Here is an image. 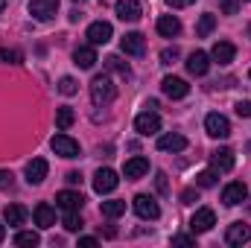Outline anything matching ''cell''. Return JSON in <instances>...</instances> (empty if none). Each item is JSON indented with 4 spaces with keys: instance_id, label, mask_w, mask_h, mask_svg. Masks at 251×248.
<instances>
[{
    "instance_id": "6da1fadb",
    "label": "cell",
    "mask_w": 251,
    "mask_h": 248,
    "mask_svg": "<svg viewBox=\"0 0 251 248\" xmlns=\"http://www.w3.org/2000/svg\"><path fill=\"white\" fill-rule=\"evenodd\" d=\"M114 97H117L114 82L105 73L102 76H94V82H91V102L94 105H108V102H114Z\"/></svg>"
},
{
    "instance_id": "7a4b0ae2",
    "label": "cell",
    "mask_w": 251,
    "mask_h": 248,
    "mask_svg": "<svg viewBox=\"0 0 251 248\" xmlns=\"http://www.w3.org/2000/svg\"><path fill=\"white\" fill-rule=\"evenodd\" d=\"M131 207H134V213H137L140 219H149V222H155V219L161 216V207H158V201H155L152 196H146V193H140V196H134V201H131Z\"/></svg>"
},
{
    "instance_id": "3957f363",
    "label": "cell",
    "mask_w": 251,
    "mask_h": 248,
    "mask_svg": "<svg viewBox=\"0 0 251 248\" xmlns=\"http://www.w3.org/2000/svg\"><path fill=\"white\" fill-rule=\"evenodd\" d=\"M50 146H53V152L56 155H62V158H79L82 155V149H79V143L70 137V134H53V140H50Z\"/></svg>"
},
{
    "instance_id": "277c9868",
    "label": "cell",
    "mask_w": 251,
    "mask_h": 248,
    "mask_svg": "<svg viewBox=\"0 0 251 248\" xmlns=\"http://www.w3.org/2000/svg\"><path fill=\"white\" fill-rule=\"evenodd\" d=\"M204 131L210 134V137H216V140H225L228 134H231V123H228V117L225 114H207L204 117Z\"/></svg>"
},
{
    "instance_id": "5b68a950",
    "label": "cell",
    "mask_w": 251,
    "mask_h": 248,
    "mask_svg": "<svg viewBox=\"0 0 251 248\" xmlns=\"http://www.w3.org/2000/svg\"><path fill=\"white\" fill-rule=\"evenodd\" d=\"M213 225H216V213H213L210 207H199V210L190 216V231H193V234H207Z\"/></svg>"
},
{
    "instance_id": "8992f818",
    "label": "cell",
    "mask_w": 251,
    "mask_h": 248,
    "mask_svg": "<svg viewBox=\"0 0 251 248\" xmlns=\"http://www.w3.org/2000/svg\"><path fill=\"white\" fill-rule=\"evenodd\" d=\"M111 35H114V29H111V24H108V21H94V24L88 26V41H91L94 47L108 44V41H111Z\"/></svg>"
},
{
    "instance_id": "52a82bcc",
    "label": "cell",
    "mask_w": 251,
    "mask_h": 248,
    "mask_svg": "<svg viewBox=\"0 0 251 248\" xmlns=\"http://www.w3.org/2000/svg\"><path fill=\"white\" fill-rule=\"evenodd\" d=\"M59 12V0H29V15L35 21H53Z\"/></svg>"
},
{
    "instance_id": "ba28073f",
    "label": "cell",
    "mask_w": 251,
    "mask_h": 248,
    "mask_svg": "<svg viewBox=\"0 0 251 248\" xmlns=\"http://www.w3.org/2000/svg\"><path fill=\"white\" fill-rule=\"evenodd\" d=\"M120 184V178H117V173L114 170H108V167H102V170H97V175H94V190L102 196V193H114Z\"/></svg>"
},
{
    "instance_id": "9c48e42d",
    "label": "cell",
    "mask_w": 251,
    "mask_h": 248,
    "mask_svg": "<svg viewBox=\"0 0 251 248\" xmlns=\"http://www.w3.org/2000/svg\"><path fill=\"white\" fill-rule=\"evenodd\" d=\"M161 91H164L170 99H184L190 94V85L184 79H178V76H164V79H161Z\"/></svg>"
},
{
    "instance_id": "30bf717a",
    "label": "cell",
    "mask_w": 251,
    "mask_h": 248,
    "mask_svg": "<svg viewBox=\"0 0 251 248\" xmlns=\"http://www.w3.org/2000/svg\"><path fill=\"white\" fill-rule=\"evenodd\" d=\"M134 128H137V134H143V137L158 134V131H161V117H158L155 111H143V114L134 117Z\"/></svg>"
},
{
    "instance_id": "8fae6325",
    "label": "cell",
    "mask_w": 251,
    "mask_h": 248,
    "mask_svg": "<svg viewBox=\"0 0 251 248\" xmlns=\"http://www.w3.org/2000/svg\"><path fill=\"white\" fill-rule=\"evenodd\" d=\"M246 198H249V187L243 184V181H231V184L222 190V204H228V207H237Z\"/></svg>"
},
{
    "instance_id": "7c38bea8",
    "label": "cell",
    "mask_w": 251,
    "mask_h": 248,
    "mask_svg": "<svg viewBox=\"0 0 251 248\" xmlns=\"http://www.w3.org/2000/svg\"><path fill=\"white\" fill-rule=\"evenodd\" d=\"M120 50H123L126 56H143L146 53V38L140 32H126L123 38H120Z\"/></svg>"
},
{
    "instance_id": "4fadbf2b",
    "label": "cell",
    "mask_w": 251,
    "mask_h": 248,
    "mask_svg": "<svg viewBox=\"0 0 251 248\" xmlns=\"http://www.w3.org/2000/svg\"><path fill=\"white\" fill-rule=\"evenodd\" d=\"M47 173H50V164L44 158H32L26 164V184H41L47 178Z\"/></svg>"
},
{
    "instance_id": "5bb4252c",
    "label": "cell",
    "mask_w": 251,
    "mask_h": 248,
    "mask_svg": "<svg viewBox=\"0 0 251 248\" xmlns=\"http://www.w3.org/2000/svg\"><path fill=\"white\" fill-rule=\"evenodd\" d=\"M225 243H228V246H246V243H251V225L234 222V225L228 228V234H225Z\"/></svg>"
},
{
    "instance_id": "9a60e30c",
    "label": "cell",
    "mask_w": 251,
    "mask_h": 248,
    "mask_svg": "<svg viewBox=\"0 0 251 248\" xmlns=\"http://www.w3.org/2000/svg\"><path fill=\"white\" fill-rule=\"evenodd\" d=\"M210 167H213L216 173H231V170H234V152H231L228 146L216 149V152L210 155Z\"/></svg>"
},
{
    "instance_id": "2e32d148",
    "label": "cell",
    "mask_w": 251,
    "mask_h": 248,
    "mask_svg": "<svg viewBox=\"0 0 251 248\" xmlns=\"http://www.w3.org/2000/svg\"><path fill=\"white\" fill-rule=\"evenodd\" d=\"M114 12H117V18H120V21H128V24L140 21V15H143V9H140V3H137V0H120V3L114 6Z\"/></svg>"
},
{
    "instance_id": "e0dca14e",
    "label": "cell",
    "mask_w": 251,
    "mask_h": 248,
    "mask_svg": "<svg viewBox=\"0 0 251 248\" xmlns=\"http://www.w3.org/2000/svg\"><path fill=\"white\" fill-rule=\"evenodd\" d=\"M82 204H85L82 193H73V190H62V193L56 196V207H62L64 213H67V210H82Z\"/></svg>"
},
{
    "instance_id": "ac0fdd59",
    "label": "cell",
    "mask_w": 251,
    "mask_h": 248,
    "mask_svg": "<svg viewBox=\"0 0 251 248\" xmlns=\"http://www.w3.org/2000/svg\"><path fill=\"white\" fill-rule=\"evenodd\" d=\"M234 56H237V47H234L231 41H216L213 50H210V59L219 62V64H231L234 62Z\"/></svg>"
},
{
    "instance_id": "d6986e66",
    "label": "cell",
    "mask_w": 251,
    "mask_h": 248,
    "mask_svg": "<svg viewBox=\"0 0 251 248\" xmlns=\"http://www.w3.org/2000/svg\"><path fill=\"white\" fill-rule=\"evenodd\" d=\"M187 70H190V76H204V73L210 70V56H207V53H201V50L190 53Z\"/></svg>"
},
{
    "instance_id": "ffe728a7",
    "label": "cell",
    "mask_w": 251,
    "mask_h": 248,
    "mask_svg": "<svg viewBox=\"0 0 251 248\" xmlns=\"http://www.w3.org/2000/svg\"><path fill=\"white\" fill-rule=\"evenodd\" d=\"M158 149L161 152H181V149H187V137L184 134H161Z\"/></svg>"
},
{
    "instance_id": "44dd1931",
    "label": "cell",
    "mask_w": 251,
    "mask_h": 248,
    "mask_svg": "<svg viewBox=\"0 0 251 248\" xmlns=\"http://www.w3.org/2000/svg\"><path fill=\"white\" fill-rule=\"evenodd\" d=\"M32 216H35V225H38V228H53V225H56V210H53V207H50L47 201L35 204Z\"/></svg>"
},
{
    "instance_id": "7402d4cb",
    "label": "cell",
    "mask_w": 251,
    "mask_h": 248,
    "mask_svg": "<svg viewBox=\"0 0 251 248\" xmlns=\"http://www.w3.org/2000/svg\"><path fill=\"white\" fill-rule=\"evenodd\" d=\"M73 64L82 67V70H91V67L97 64V50H94V44H88V47H76V53H73Z\"/></svg>"
},
{
    "instance_id": "603a6c76",
    "label": "cell",
    "mask_w": 251,
    "mask_h": 248,
    "mask_svg": "<svg viewBox=\"0 0 251 248\" xmlns=\"http://www.w3.org/2000/svg\"><path fill=\"white\" fill-rule=\"evenodd\" d=\"M158 32H161L164 38H176V35L181 32V21H178L176 15H161V18H158Z\"/></svg>"
},
{
    "instance_id": "cb8c5ba5",
    "label": "cell",
    "mask_w": 251,
    "mask_h": 248,
    "mask_svg": "<svg viewBox=\"0 0 251 248\" xmlns=\"http://www.w3.org/2000/svg\"><path fill=\"white\" fill-rule=\"evenodd\" d=\"M146 173H149V161L146 158H131V161H126V167H123L126 178H143Z\"/></svg>"
},
{
    "instance_id": "d4e9b609",
    "label": "cell",
    "mask_w": 251,
    "mask_h": 248,
    "mask_svg": "<svg viewBox=\"0 0 251 248\" xmlns=\"http://www.w3.org/2000/svg\"><path fill=\"white\" fill-rule=\"evenodd\" d=\"M3 219H6L12 228H18V225H24V222H26V207H21V204H6Z\"/></svg>"
},
{
    "instance_id": "484cf974",
    "label": "cell",
    "mask_w": 251,
    "mask_h": 248,
    "mask_svg": "<svg viewBox=\"0 0 251 248\" xmlns=\"http://www.w3.org/2000/svg\"><path fill=\"white\" fill-rule=\"evenodd\" d=\"M102 216H108V219H117V216H123L126 213V201L120 198H111V201H102Z\"/></svg>"
},
{
    "instance_id": "4316f807",
    "label": "cell",
    "mask_w": 251,
    "mask_h": 248,
    "mask_svg": "<svg viewBox=\"0 0 251 248\" xmlns=\"http://www.w3.org/2000/svg\"><path fill=\"white\" fill-rule=\"evenodd\" d=\"M213 26H216V15L207 12V15L199 18V24H196V35H199V38H207V35L213 32Z\"/></svg>"
},
{
    "instance_id": "83f0119b",
    "label": "cell",
    "mask_w": 251,
    "mask_h": 248,
    "mask_svg": "<svg viewBox=\"0 0 251 248\" xmlns=\"http://www.w3.org/2000/svg\"><path fill=\"white\" fill-rule=\"evenodd\" d=\"M105 67H108L111 73L123 76V79H128V76H131V67H128V64L120 59V56H108V59H105Z\"/></svg>"
},
{
    "instance_id": "f1b7e54d",
    "label": "cell",
    "mask_w": 251,
    "mask_h": 248,
    "mask_svg": "<svg viewBox=\"0 0 251 248\" xmlns=\"http://www.w3.org/2000/svg\"><path fill=\"white\" fill-rule=\"evenodd\" d=\"M38 243H41V237L35 231H18L15 234V246H21V248H35Z\"/></svg>"
},
{
    "instance_id": "f546056e",
    "label": "cell",
    "mask_w": 251,
    "mask_h": 248,
    "mask_svg": "<svg viewBox=\"0 0 251 248\" xmlns=\"http://www.w3.org/2000/svg\"><path fill=\"white\" fill-rule=\"evenodd\" d=\"M62 225H64V231H70V234H76V231H82V216H79V210H67L64 213V219H62Z\"/></svg>"
},
{
    "instance_id": "4dcf8cb0",
    "label": "cell",
    "mask_w": 251,
    "mask_h": 248,
    "mask_svg": "<svg viewBox=\"0 0 251 248\" xmlns=\"http://www.w3.org/2000/svg\"><path fill=\"white\" fill-rule=\"evenodd\" d=\"M73 120H76V114H73V108H67V105H62V108L56 111V125H59L62 131H67V128L73 125Z\"/></svg>"
},
{
    "instance_id": "1f68e13d",
    "label": "cell",
    "mask_w": 251,
    "mask_h": 248,
    "mask_svg": "<svg viewBox=\"0 0 251 248\" xmlns=\"http://www.w3.org/2000/svg\"><path fill=\"white\" fill-rule=\"evenodd\" d=\"M216 178H219V173H216V170H204V173H199V175H196V184H199V187H213V184H216Z\"/></svg>"
},
{
    "instance_id": "d6a6232c",
    "label": "cell",
    "mask_w": 251,
    "mask_h": 248,
    "mask_svg": "<svg viewBox=\"0 0 251 248\" xmlns=\"http://www.w3.org/2000/svg\"><path fill=\"white\" fill-rule=\"evenodd\" d=\"M76 91H79V85H76L73 76H64L62 82H59V94H64V97H73Z\"/></svg>"
},
{
    "instance_id": "836d02e7",
    "label": "cell",
    "mask_w": 251,
    "mask_h": 248,
    "mask_svg": "<svg viewBox=\"0 0 251 248\" xmlns=\"http://www.w3.org/2000/svg\"><path fill=\"white\" fill-rule=\"evenodd\" d=\"M0 64H21L18 50H0Z\"/></svg>"
},
{
    "instance_id": "e575fe53",
    "label": "cell",
    "mask_w": 251,
    "mask_h": 248,
    "mask_svg": "<svg viewBox=\"0 0 251 248\" xmlns=\"http://www.w3.org/2000/svg\"><path fill=\"white\" fill-rule=\"evenodd\" d=\"M178 56H181L178 47H167V50H161V64H173Z\"/></svg>"
},
{
    "instance_id": "d590c367",
    "label": "cell",
    "mask_w": 251,
    "mask_h": 248,
    "mask_svg": "<svg viewBox=\"0 0 251 248\" xmlns=\"http://www.w3.org/2000/svg\"><path fill=\"white\" fill-rule=\"evenodd\" d=\"M12 187H15V175L6 173V170H0V190H12Z\"/></svg>"
},
{
    "instance_id": "8d00e7d4",
    "label": "cell",
    "mask_w": 251,
    "mask_h": 248,
    "mask_svg": "<svg viewBox=\"0 0 251 248\" xmlns=\"http://www.w3.org/2000/svg\"><path fill=\"white\" fill-rule=\"evenodd\" d=\"M237 114H240V117H251V102L249 99H240V102H237Z\"/></svg>"
},
{
    "instance_id": "74e56055",
    "label": "cell",
    "mask_w": 251,
    "mask_h": 248,
    "mask_svg": "<svg viewBox=\"0 0 251 248\" xmlns=\"http://www.w3.org/2000/svg\"><path fill=\"white\" fill-rule=\"evenodd\" d=\"M155 184H158V193H170V184H167V173H158Z\"/></svg>"
},
{
    "instance_id": "f35d334b",
    "label": "cell",
    "mask_w": 251,
    "mask_h": 248,
    "mask_svg": "<svg viewBox=\"0 0 251 248\" xmlns=\"http://www.w3.org/2000/svg\"><path fill=\"white\" fill-rule=\"evenodd\" d=\"M196 240L193 237H184V234H178V237H173V246H193Z\"/></svg>"
},
{
    "instance_id": "ab89813d",
    "label": "cell",
    "mask_w": 251,
    "mask_h": 248,
    "mask_svg": "<svg viewBox=\"0 0 251 248\" xmlns=\"http://www.w3.org/2000/svg\"><path fill=\"white\" fill-rule=\"evenodd\" d=\"M181 201H184V204H193V201H199L196 190H184V193H181Z\"/></svg>"
},
{
    "instance_id": "60d3db41",
    "label": "cell",
    "mask_w": 251,
    "mask_h": 248,
    "mask_svg": "<svg viewBox=\"0 0 251 248\" xmlns=\"http://www.w3.org/2000/svg\"><path fill=\"white\" fill-rule=\"evenodd\" d=\"M196 0H167V6H173V9H184V6H193Z\"/></svg>"
},
{
    "instance_id": "b9f144b4",
    "label": "cell",
    "mask_w": 251,
    "mask_h": 248,
    "mask_svg": "<svg viewBox=\"0 0 251 248\" xmlns=\"http://www.w3.org/2000/svg\"><path fill=\"white\" fill-rule=\"evenodd\" d=\"M79 246H85V248H94V246H97V237H79Z\"/></svg>"
},
{
    "instance_id": "7bdbcfd3",
    "label": "cell",
    "mask_w": 251,
    "mask_h": 248,
    "mask_svg": "<svg viewBox=\"0 0 251 248\" xmlns=\"http://www.w3.org/2000/svg\"><path fill=\"white\" fill-rule=\"evenodd\" d=\"M67 184H82V175L79 173H67Z\"/></svg>"
},
{
    "instance_id": "ee69618b",
    "label": "cell",
    "mask_w": 251,
    "mask_h": 248,
    "mask_svg": "<svg viewBox=\"0 0 251 248\" xmlns=\"http://www.w3.org/2000/svg\"><path fill=\"white\" fill-rule=\"evenodd\" d=\"M3 237H6V228H3V222H0V243H3Z\"/></svg>"
},
{
    "instance_id": "f6af8a7d",
    "label": "cell",
    "mask_w": 251,
    "mask_h": 248,
    "mask_svg": "<svg viewBox=\"0 0 251 248\" xmlns=\"http://www.w3.org/2000/svg\"><path fill=\"white\" fill-rule=\"evenodd\" d=\"M3 9H6V0H0V12H3Z\"/></svg>"
},
{
    "instance_id": "bcb514c9",
    "label": "cell",
    "mask_w": 251,
    "mask_h": 248,
    "mask_svg": "<svg viewBox=\"0 0 251 248\" xmlns=\"http://www.w3.org/2000/svg\"><path fill=\"white\" fill-rule=\"evenodd\" d=\"M73 3H82V0H73Z\"/></svg>"
},
{
    "instance_id": "7dc6e473",
    "label": "cell",
    "mask_w": 251,
    "mask_h": 248,
    "mask_svg": "<svg viewBox=\"0 0 251 248\" xmlns=\"http://www.w3.org/2000/svg\"><path fill=\"white\" fill-rule=\"evenodd\" d=\"M249 79H251V73H249Z\"/></svg>"
},
{
    "instance_id": "c3c4849f",
    "label": "cell",
    "mask_w": 251,
    "mask_h": 248,
    "mask_svg": "<svg viewBox=\"0 0 251 248\" xmlns=\"http://www.w3.org/2000/svg\"><path fill=\"white\" fill-rule=\"evenodd\" d=\"M249 3H251V0H249Z\"/></svg>"
}]
</instances>
